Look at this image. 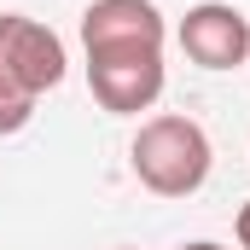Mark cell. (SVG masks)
<instances>
[{
    "label": "cell",
    "instance_id": "3957f363",
    "mask_svg": "<svg viewBox=\"0 0 250 250\" xmlns=\"http://www.w3.org/2000/svg\"><path fill=\"white\" fill-rule=\"evenodd\" d=\"M169 18L157 0H93L82 12V53H163Z\"/></svg>",
    "mask_w": 250,
    "mask_h": 250
},
{
    "label": "cell",
    "instance_id": "7a4b0ae2",
    "mask_svg": "<svg viewBox=\"0 0 250 250\" xmlns=\"http://www.w3.org/2000/svg\"><path fill=\"white\" fill-rule=\"evenodd\" d=\"M169 87V64L163 53H93L87 59V93L99 99V111L111 117H140L163 99Z\"/></svg>",
    "mask_w": 250,
    "mask_h": 250
},
{
    "label": "cell",
    "instance_id": "9c48e42d",
    "mask_svg": "<svg viewBox=\"0 0 250 250\" xmlns=\"http://www.w3.org/2000/svg\"><path fill=\"white\" fill-rule=\"evenodd\" d=\"M123 250H134V245H123Z\"/></svg>",
    "mask_w": 250,
    "mask_h": 250
},
{
    "label": "cell",
    "instance_id": "8992f818",
    "mask_svg": "<svg viewBox=\"0 0 250 250\" xmlns=\"http://www.w3.org/2000/svg\"><path fill=\"white\" fill-rule=\"evenodd\" d=\"M35 105H41V99L6 70V59H0V140H6V134H23V128L35 123Z\"/></svg>",
    "mask_w": 250,
    "mask_h": 250
},
{
    "label": "cell",
    "instance_id": "277c9868",
    "mask_svg": "<svg viewBox=\"0 0 250 250\" xmlns=\"http://www.w3.org/2000/svg\"><path fill=\"white\" fill-rule=\"evenodd\" d=\"M175 41L198 70H239L250 64V18L233 0H198L175 23Z\"/></svg>",
    "mask_w": 250,
    "mask_h": 250
},
{
    "label": "cell",
    "instance_id": "ba28073f",
    "mask_svg": "<svg viewBox=\"0 0 250 250\" xmlns=\"http://www.w3.org/2000/svg\"><path fill=\"white\" fill-rule=\"evenodd\" d=\"M175 250H227V245H215V239H187V245H175Z\"/></svg>",
    "mask_w": 250,
    "mask_h": 250
},
{
    "label": "cell",
    "instance_id": "52a82bcc",
    "mask_svg": "<svg viewBox=\"0 0 250 250\" xmlns=\"http://www.w3.org/2000/svg\"><path fill=\"white\" fill-rule=\"evenodd\" d=\"M233 239H239V250H250V198L239 204V215H233Z\"/></svg>",
    "mask_w": 250,
    "mask_h": 250
},
{
    "label": "cell",
    "instance_id": "5b68a950",
    "mask_svg": "<svg viewBox=\"0 0 250 250\" xmlns=\"http://www.w3.org/2000/svg\"><path fill=\"white\" fill-rule=\"evenodd\" d=\"M0 59H6V70H12L35 99L53 93L64 76H70L64 41L41 23V18H29V12H0Z\"/></svg>",
    "mask_w": 250,
    "mask_h": 250
},
{
    "label": "cell",
    "instance_id": "6da1fadb",
    "mask_svg": "<svg viewBox=\"0 0 250 250\" xmlns=\"http://www.w3.org/2000/svg\"><path fill=\"white\" fill-rule=\"evenodd\" d=\"M128 169L157 198H192L209 181V169H215V146H209L204 123H192L181 111H157V117H146L134 128Z\"/></svg>",
    "mask_w": 250,
    "mask_h": 250
}]
</instances>
